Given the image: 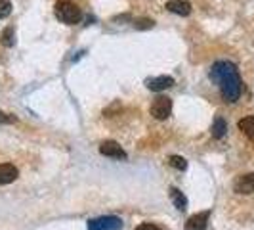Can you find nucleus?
Masks as SVG:
<instances>
[{
  "mask_svg": "<svg viewBox=\"0 0 254 230\" xmlns=\"http://www.w3.org/2000/svg\"><path fill=\"white\" fill-rule=\"evenodd\" d=\"M13 27H8V29H4V33H2V44L4 46H13Z\"/></svg>",
  "mask_w": 254,
  "mask_h": 230,
  "instance_id": "15",
  "label": "nucleus"
},
{
  "mask_svg": "<svg viewBox=\"0 0 254 230\" xmlns=\"http://www.w3.org/2000/svg\"><path fill=\"white\" fill-rule=\"evenodd\" d=\"M226 130H228V123H226L222 117H216L214 123H212V136H214V138H224Z\"/></svg>",
  "mask_w": 254,
  "mask_h": 230,
  "instance_id": "13",
  "label": "nucleus"
},
{
  "mask_svg": "<svg viewBox=\"0 0 254 230\" xmlns=\"http://www.w3.org/2000/svg\"><path fill=\"white\" fill-rule=\"evenodd\" d=\"M210 79H212V83H216L220 87V92H222L224 100L228 104H235L241 98L243 81L235 64L226 62V60L216 62L210 69Z\"/></svg>",
  "mask_w": 254,
  "mask_h": 230,
  "instance_id": "1",
  "label": "nucleus"
},
{
  "mask_svg": "<svg viewBox=\"0 0 254 230\" xmlns=\"http://www.w3.org/2000/svg\"><path fill=\"white\" fill-rule=\"evenodd\" d=\"M88 230H123V221L119 217H98L88 221Z\"/></svg>",
  "mask_w": 254,
  "mask_h": 230,
  "instance_id": "4",
  "label": "nucleus"
},
{
  "mask_svg": "<svg viewBox=\"0 0 254 230\" xmlns=\"http://www.w3.org/2000/svg\"><path fill=\"white\" fill-rule=\"evenodd\" d=\"M208 217H210V211H203V213L193 215V217L188 219V223H186V230H206Z\"/></svg>",
  "mask_w": 254,
  "mask_h": 230,
  "instance_id": "8",
  "label": "nucleus"
},
{
  "mask_svg": "<svg viewBox=\"0 0 254 230\" xmlns=\"http://www.w3.org/2000/svg\"><path fill=\"white\" fill-rule=\"evenodd\" d=\"M233 190L237 194H254V173L241 175L233 182Z\"/></svg>",
  "mask_w": 254,
  "mask_h": 230,
  "instance_id": "6",
  "label": "nucleus"
},
{
  "mask_svg": "<svg viewBox=\"0 0 254 230\" xmlns=\"http://www.w3.org/2000/svg\"><path fill=\"white\" fill-rule=\"evenodd\" d=\"M10 13H12V4H10V0H0V19L8 17Z\"/></svg>",
  "mask_w": 254,
  "mask_h": 230,
  "instance_id": "16",
  "label": "nucleus"
},
{
  "mask_svg": "<svg viewBox=\"0 0 254 230\" xmlns=\"http://www.w3.org/2000/svg\"><path fill=\"white\" fill-rule=\"evenodd\" d=\"M13 121H15V117H13V115L4 114V112L0 110V125H8V123H13Z\"/></svg>",
  "mask_w": 254,
  "mask_h": 230,
  "instance_id": "18",
  "label": "nucleus"
},
{
  "mask_svg": "<svg viewBox=\"0 0 254 230\" xmlns=\"http://www.w3.org/2000/svg\"><path fill=\"white\" fill-rule=\"evenodd\" d=\"M100 153L107 155V157H115V159H127V152L121 148V144H117L115 140H105L100 146Z\"/></svg>",
  "mask_w": 254,
  "mask_h": 230,
  "instance_id": "5",
  "label": "nucleus"
},
{
  "mask_svg": "<svg viewBox=\"0 0 254 230\" xmlns=\"http://www.w3.org/2000/svg\"><path fill=\"white\" fill-rule=\"evenodd\" d=\"M172 114V100L168 96H157L151 104V115L159 121H165Z\"/></svg>",
  "mask_w": 254,
  "mask_h": 230,
  "instance_id": "3",
  "label": "nucleus"
},
{
  "mask_svg": "<svg viewBox=\"0 0 254 230\" xmlns=\"http://www.w3.org/2000/svg\"><path fill=\"white\" fill-rule=\"evenodd\" d=\"M170 200H172V204L176 205V209L186 211V207H188V198H186L178 188H170Z\"/></svg>",
  "mask_w": 254,
  "mask_h": 230,
  "instance_id": "12",
  "label": "nucleus"
},
{
  "mask_svg": "<svg viewBox=\"0 0 254 230\" xmlns=\"http://www.w3.org/2000/svg\"><path fill=\"white\" fill-rule=\"evenodd\" d=\"M136 230H161L159 227H155V225H151V223H143V225H140Z\"/></svg>",
  "mask_w": 254,
  "mask_h": 230,
  "instance_id": "19",
  "label": "nucleus"
},
{
  "mask_svg": "<svg viewBox=\"0 0 254 230\" xmlns=\"http://www.w3.org/2000/svg\"><path fill=\"white\" fill-rule=\"evenodd\" d=\"M239 128L243 130L245 136H249V138L254 142V115L243 117L241 121H239Z\"/></svg>",
  "mask_w": 254,
  "mask_h": 230,
  "instance_id": "11",
  "label": "nucleus"
},
{
  "mask_svg": "<svg viewBox=\"0 0 254 230\" xmlns=\"http://www.w3.org/2000/svg\"><path fill=\"white\" fill-rule=\"evenodd\" d=\"M147 89L153 90V92H161V90H166L170 87H174V79L168 75H161V77H153V79H147Z\"/></svg>",
  "mask_w": 254,
  "mask_h": 230,
  "instance_id": "7",
  "label": "nucleus"
},
{
  "mask_svg": "<svg viewBox=\"0 0 254 230\" xmlns=\"http://www.w3.org/2000/svg\"><path fill=\"white\" fill-rule=\"evenodd\" d=\"M168 165L178 169V171H186V169H188V161H186L184 157H180V155H170V157H168Z\"/></svg>",
  "mask_w": 254,
  "mask_h": 230,
  "instance_id": "14",
  "label": "nucleus"
},
{
  "mask_svg": "<svg viewBox=\"0 0 254 230\" xmlns=\"http://www.w3.org/2000/svg\"><path fill=\"white\" fill-rule=\"evenodd\" d=\"M166 10L176 13V15H190L191 4L188 0H170V2H166Z\"/></svg>",
  "mask_w": 254,
  "mask_h": 230,
  "instance_id": "9",
  "label": "nucleus"
},
{
  "mask_svg": "<svg viewBox=\"0 0 254 230\" xmlns=\"http://www.w3.org/2000/svg\"><path fill=\"white\" fill-rule=\"evenodd\" d=\"M54 12H56V17L62 23H65V25H75V23H78L82 19L80 8L76 4H73L71 0H58Z\"/></svg>",
  "mask_w": 254,
  "mask_h": 230,
  "instance_id": "2",
  "label": "nucleus"
},
{
  "mask_svg": "<svg viewBox=\"0 0 254 230\" xmlns=\"http://www.w3.org/2000/svg\"><path fill=\"white\" fill-rule=\"evenodd\" d=\"M153 25H155V21L149 19V17H140V19L134 21V27H136V29H151Z\"/></svg>",
  "mask_w": 254,
  "mask_h": 230,
  "instance_id": "17",
  "label": "nucleus"
},
{
  "mask_svg": "<svg viewBox=\"0 0 254 230\" xmlns=\"http://www.w3.org/2000/svg\"><path fill=\"white\" fill-rule=\"evenodd\" d=\"M17 167H13L12 163H0V186L2 184H10L17 179Z\"/></svg>",
  "mask_w": 254,
  "mask_h": 230,
  "instance_id": "10",
  "label": "nucleus"
}]
</instances>
